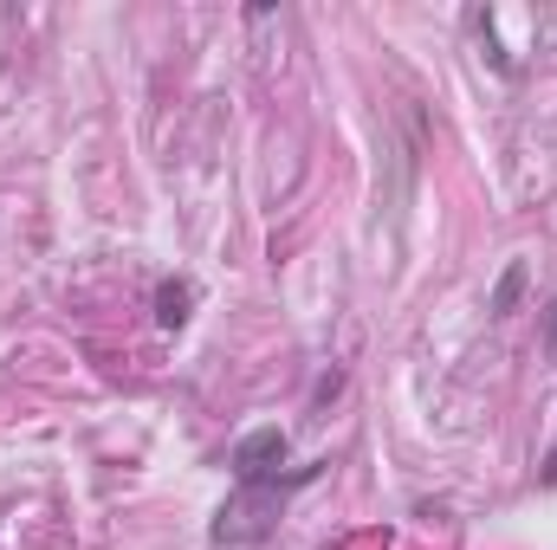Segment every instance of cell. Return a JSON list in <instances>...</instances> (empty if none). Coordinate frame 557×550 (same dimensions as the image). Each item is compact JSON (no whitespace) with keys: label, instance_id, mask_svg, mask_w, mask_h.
Segmentation results:
<instances>
[{"label":"cell","instance_id":"cell-5","mask_svg":"<svg viewBox=\"0 0 557 550\" xmlns=\"http://www.w3.org/2000/svg\"><path fill=\"white\" fill-rule=\"evenodd\" d=\"M545 337L557 343V298H552V311H545Z\"/></svg>","mask_w":557,"mask_h":550},{"label":"cell","instance_id":"cell-2","mask_svg":"<svg viewBox=\"0 0 557 550\" xmlns=\"http://www.w3.org/2000/svg\"><path fill=\"white\" fill-rule=\"evenodd\" d=\"M278 460H285V427H253L234 447V479L240 486H278Z\"/></svg>","mask_w":557,"mask_h":550},{"label":"cell","instance_id":"cell-6","mask_svg":"<svg viewBox=\"0 0 557 550\" xmlns=\"http://www.w3.org/2000/svg\"><path fill=\"white\" fill-rule=\"evenodd\" d=\"M545 479H557V453H552V460H545Z\"/></svg>","mask_w":557,"mask_h":550},{"label":"cell","instance_id":"cell-4","mask_svg":"<svg viewBox=\"0 0 557 550\" xmlns=\"http://www.w3.org/2000/svg\"><path fill=\"white\" fill-rule=\"evenodd\" d=\"M519 291H525V266H506V278L493 285V304H486V311H493V317H506V311L519 304Z\"/></svg>","mask_w":557,"mask_h":550},{"label":"cell","instance_id":"cell-1","mask_svg":"<svg viewBox=\"0 0 557 550\" xmlns=\"http://www.w3.org/2000/svg\"><path fill=\"white\" fill-rule=\"evenodd\" d=\"M318 479V466H298V473H285L278 486H240L221 512H214V525H208V545L221 550H240V545H267L278 532V512H285V492L292 486H311Z\"/></svg>","mask_w":557,"mask_h":550},{"label":"cell","instance_id":"cell-3","mask_svg":"<svg viewBox=\"0 0 557 550\" xmlns=\"http://www.w3.org/2000/svg\"><path fill=\"white\" fill-rule=\"evenodd\" d=\"M195 304H201V285L195 278H162L156 285V324L162 330H182L195 317Z\"/></svg>","mask_w":557,"mask_h":550}]
</instances>
